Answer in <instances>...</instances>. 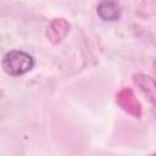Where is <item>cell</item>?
Here are the masks:
<instances>
[{"label":"cell","instance_id":"cell-4","mask_svg":"<svg viewBox=\"0 0 156 156\" xmlns=\"http://www.w3.org/2000/svg\"><path fill=\"white\" fill-rule=\"evenodd\" d=\"M98 15L104 21H116L121 16V7L115 0H104L98 6Z\"/></svg>","mask_w":156,"mask_h":156},{"label":"cell","instance_id":"cell-1","mask_svg":"<svg viewBox=\"0 0 156 156\" xmlns=\"http://www.w3.org/2000/svg\"><path fill=\"white\" fill-rule=\"evenodd\" d=\"M34 65L33 57L20 50H12L7 52L2 60V67L10 76H22L32 69Z\"/></svg>","mask_w":156,"mask_h":156},{"label":"cell","instance_id":"cell-3","mask_svg":"<svg viewBox=\"0 0 156 156\" xmlns=\"http://www.w3.org/2000/svg\"><path fill=\"white\" fill-rule=\"evenodd\" d=\"M134 82L144 91V94L146 95V98L151 102L154 111H155V115H156V82L151 77L141 74V73L134 76Z\"/></svg>","mask_w":156,"mask_h":156},{"label":"cell","instance_id":"cell-5","mask_svg":"<svg viewBox=\"0 0 156 156\" xmlns=\"http://www.w3.org/2000/svg\"><path fill=\"white\" fill-rule=\"evenodd\" d=\"M68 28H69V26L65 20H62V18L55 20L51 23V26L49 27L48 37L50 38V40L52 43H57L66 35V33L68 32Z\"/></svg>","mask_w":156,"mask_h":156},{"label":"cell","instance_id":"cell-2","mask_svg":"<svg viewBox=\"0 0 156 156\" xmlns=\"http://www.w3.org/2000/svg\"><path fill=\"white\" fill-rule=\"evenodd\" d=\"M117 102L118 105L127 111L128 113H130L134 117H140L141 115V107L140 104L138 102L136 98L134 96L133 91L130 89H123L117 94Z\"/></svg>","mask_w":156,"mask_h":156}]
</instances>
